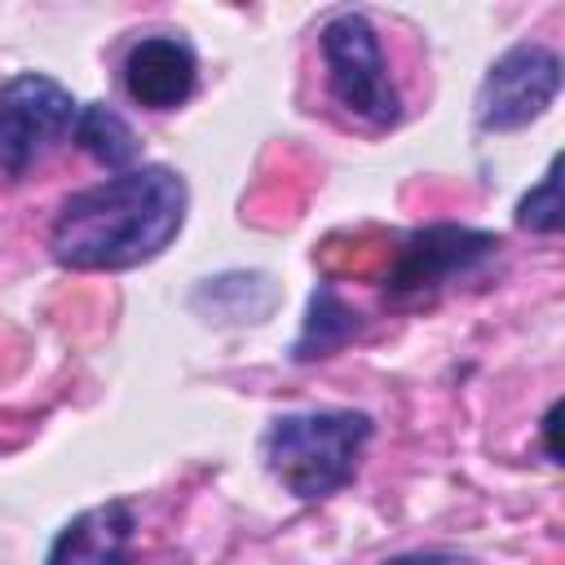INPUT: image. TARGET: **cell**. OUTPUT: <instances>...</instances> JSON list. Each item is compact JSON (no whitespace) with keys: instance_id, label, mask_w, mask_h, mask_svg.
<instances>
[{"instance_id":"obj_12","label":"cell","mask_w":565,"mask_h":565,"mask_svg":"<svg viewBox=\"0 0 565 565\" xmlns=\"http://www.w3.org/2000/svg\"><path fill=\"white\" fill-rule=\"evenodd\" d=\"M556 428H561V402H552V406H547V415H543V441H547V459H552V463H561Z\"/></svg>"},{"instance_id":"obj_4","label":"cell","mask_w":565,"mask_h":565,"mask_svg":"<svg viewBox=\"0 0 565 565\" xmlns=\"http://www.w3.org/2000/svg\"><path fill=\"white\" fill-rule=\"evenodd\" d=\"M499 234L472 230V225H424L402 238L388 274H384V300L393 305H415L437 296L441 287L481 274L499 256Z\"/></svg>"},{"instance_id":"obj_3","label":"cell","mask_w":565,"mask_h":565,"mask_svg":"<svg viewBox=\"0 0 565 565\" xmlns=\"http://www.w3.org/2000/svg\"><path fill=\"white\" fill-rule=\"evenodd\" d=\"M318 49H322L327 88L335 106H344L353 119L371 128H393L402 119V97L388 79L384 44L366 13H353V9L335 13L318 31Z\"/></svg>"},{"instance_id":"obj_11","label":"cell","mask_w":565,"mask_h":565,"mask_svg":"<svg viewBox=\"0 0 565 565\" xmlns=\"http://www.w3.org/2000/svg\"><path fill=\"white\" fill-rule=\"evenodd\" d=\"M516 225L530 234H556L565 225V199H561V154L547 163L543 181L516 203Z\"/></svg>"},{"instance_id":"obj_1","label":"cell","mask_w":565,"mask_h":565,"mask_svg":"<svg viewBox=\"0 0 565 565\" xmlns=\"http://www.w3.org/2000/svg\"><path fill=\"white\" fill-rule=\"evenodd\" d=\"M185 207L190 190L181 172L137 163L62 199L49 230V252L57 265L79 274L132 269L154 260L181 234Z\"/></svg>"},{"instance_id":"obj_2","label":"cell","mask_w":565,"mask_h":565,"mask_svg":"<svg viewBox=\"0 0 565 565\" xmlns=\"http://www.w3.org/2000/svg\"><path fill=\"white\" fill-rule=\"evenodd\" d=\"M371 433H375V419L366 411L278 415L265 433V468L287 494L318 503L353 481Z\"/></svg>"},{"instance_id":"obj_8","label":"cell","mask_w":565,"mask_h":565,"mask_svg":"<svg viewBox=\"0 0 565 565\" xmlns=\"http://www.w3.org/2000/svg\"><path fill=\"white\" fill-rule=\"evenodd\" d=\"M132 530H137V516L124 499H110L102 508H88L79 516H71L44 565H128L132 561Z\"/></svg>"},{"instance_id":"obj_9","label":"cell","mask_w":565,"mask_h":565,"mask_svg":"<svg viewBox=\"0 0 565 565\" xmlns=\"http://www.w3.org/2000/svg\"><path fill=\"white\" fill-rule=\"evenodd\" d=\"M362 331V313L349 309L335 287L318 282L313 296H309V313H305V327L291 344V358L296 362H318V358H331L335 349H344L353 335Z\"/></svg>"},{"instance_id":"obj_5","label":"cell","mask_w":565,"mask_h":565,"mask_svg":"<svg viewBox=\"0 0 565 565\" xmlns=\"http://www.w3.org/2000/svg\"><path fill=\"white\" fill-rule=\"evenodd\" d=\"M79 119L71 88L40 71H22L0 84V177L22 181L49 150H57Z\"/></svg>"},{"instance_id":"obj_7","label":"cell","mask_w":565,"mask_h":565,"mask_svg":"<svg viewBox=\"0 0 565 565\" xmlns=\"http://www.w3.org/2000/svg\"><path fill=\"white\" fill-rule=\"evenodd\" d=\"M199 57L181 35H141L124 53V93L141 110H177L194 97Z\"/></svg>"},{"instance_id":"obj_13","label":"cell","mask_w":565,"mask_h":565,"mask_svg":"<svg viewBox=\"0 0 565 565\" xmlns=\"http://www.w3.org/2000/svg\"><path fill=\"white\" fill-rule=\"evenodd\" d=\"M384 565H450V556H441V552H406V556H393Z\"/></svg>"},{"instance_id":"obj_6","label":"cell","mask_w":565,"mask_h":565,"mask_svg":"<svg viewBox=\"0 0 565 565\" xmlns=\"http://www.w3.org/2000/svg\"><path fill=\"white\" fill-rule=\"evenodd\" d=\"M561 93V57L547 44H512L490 62L477 88V124L486 132H512L534 124Z\"/></svg>"},{"instance_id":"obj_10","label":"cell","mask_w":565,"mask_h":565,"mask_svg":"<svg viewBox=\"0 0 565 565\" xmlns=\"http://www.w3.org/2000/svg\"><path fill=\"white\" fill-rule=\"evenodd\" d=\"M71 137H75V146L84 154H93L110 172H128V168L141 163V141H137L132 124L115 106H106V102L79 106V119H75V132Z\"/></svg>"}]
</instances>
